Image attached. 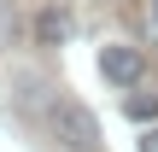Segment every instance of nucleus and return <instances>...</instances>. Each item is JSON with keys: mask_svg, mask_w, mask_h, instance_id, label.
<instances>
[{"mask_svg": "<svg viewBox=\"0 0 158 152\" xmlns=\"http://www.w3.org/2000/svg\"><path fill=\"white\" fill-rule=\"evenodd\" d=\"M53 141H59L64 152H94V146H100V123H94V111L76 105V100H59V105H53Z\"/></svg>", "mask_w": 158, "mask_h": 152, "instance_id": "f257e3e1", "label": "nucleus"}, {"mask_svg": "<svg viewBox=\"0 0 158 152\" xmlns=\"http://www.w3.org/2000/svg\"><path fill=\"white\" fill-rule=\"evenodd\" d=\"M141 70H147L141 47H123V41H106V47H100V76H106V82L135 88V82H141Z\"/></svg>", "mask_w": 158, "mask_h": 152, "instance_id": "f03ea898", "label": "nucleus"}, {"mask_svg": "<svg viewBox=\"0 0 158 152\" xmlns=\"http://www.w3.org/2000/svg\"><path fill=\"white\" fill-rule=\"evenodd\" d=\"M35 29H41V41L53 47V41H64V29H70V23H64L59 12H41V23H35Z\"/></svg>", "mask_w": 158, "mask_h": 152, "instance_id": "7ed1b4c3", "label": "nucleus"}, {"mask_svg": "<svg viewBox=\"0 0 158 152\" xmlns=\"http://www.w3.org/2000/svg\"><path fill=\"white\" fill-rule=\"evenodd\" d=\"M129 117H135V123L158 117V94H135V100H129Z\"/></svg>", "mask_w": 158, "mask_h": 152, "instance_id": "20e7f679", "label": "nucleus"}, {"mask_svg": "<svg viewBox=\"0 0 158 152\" xmlns=\"http://www.w3.org/2000/svg\"><path fill=\"white\" fill-rule=\"evenodd\" d=\"M141 152H158V129H152V135H147V141H141Z\"/></svg>", "mask_w": 158, "mask_h": 152, "instance_id": "39448f33", "label": "nucleus"}, {"mask_svg": "<svg viewBox=\"0 0 158 152\" xmlns=\"http://www.w3.org/2000/svg\"><path fill=\"white\" fill-rule=\"evenodd\" d=\"M152 18H158V0H152Z\"/></svg>", "mask_w": 158, "mask_h": 152, "instance_id": "423d86ee", "label": "nucleus"}]
</instances>
